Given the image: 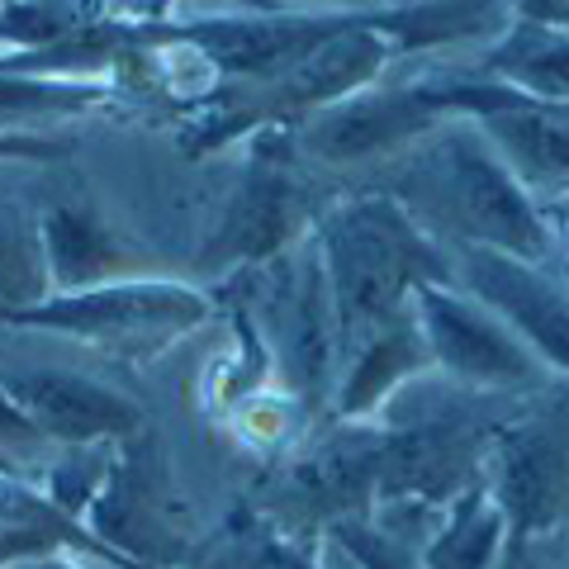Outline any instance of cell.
<instances>
[{
  "instance_id": "12",
  "label": "cell",
  "mask_w": 569,
  "mask_h": 569,
  "mask_svg": "<svg viewBox=\"0 0 569 569\" xmlns=\"http://www.w3.org/2000/svg\"><path fill=\"white\" fill-rule=\"evenodd\" d=\"M39 233H43V252H48L52 295L152 276L138 252V242L123 238L110 223V213L96 200H86V194H58V200H48L39 209Z\"/></svg>"
},
{
  "instance_id": "26",
  "label": "cell",
  "mask_w": 569,
  "mask_h": 569,
  "mask_svg": "<svg viewBox=\"0 0 569 569\" xmlns=\"http://www.w3.org/2000/svg\"><path fill=\"white\" fill-rule=\"evenodd\" d=\"M313 10H370V0H309Z\"/></svg>"
},
{
  "instance_id": "13",
  "label": "cell",
  "mask_w": 569,
  "mask_h": 569,
  "mask_svg": "<svg viewBox=\"0 0 569 569\" xmlns=\"http://www.w3.org/2000/svg\"><path fill=\"white\" fill-rule=\"evenodd\" d=\"M376 470H380V432L376 427H351V432L323 437V447H313L299 466L284 475L290 498L305 512H313L323 527L366 518V508H376Z\"/></svg>"
},
{
  "instance_id": "3",
  "label": "cell",
  "mask_w": 569,
  "mask_h": 569,
  "mask_svg": "<svg viewBox=\"0 0 569 569\" xmlns=\"http://www.w3.org/2000/svg\"><path fill=\"white\" fill-rule=\"evenodd\" d=\"M209 318V299L181 280L162 276H133L110 280L96 290L48 295L29 309H0L6 332H52L71 342L123 351V356H152L171 347L176 337L200 328Z\"/></svg>"
},
{
  "instance_id": "17",
  "label": "cell",
  "mask_w": 569,
  "mask_h": 569,
  "mask_svg": "<svg viewBox=\"0 0 569 569\" xmlns=\"http://www.w3.org/2000/svg\"><path fill=\"white\" fill-rule=\"evenodd\" d=\"M52 295L39 209L0 204V309H29Z\"/></svg>"
},
{
  "instance_id": "22",
  "label": "cell",
  "mask_w": 569,
  "mask_h": 569,
  "mask_svg": "<svg viewBox=\"0 0 569 569\" xmlns=\"http://www.w3.org/2000/svg\"><path fill=\"white\" fill-rule=\"evenodd\" d=\"M58 157H67V142L58 138L0 129V162H58Z\"/></svg>"
},
{
  "instance_id": "29",
  "label": "cell",
  "mask_w": 569,
  "mask_h": 569,
  "mask_svg": "<svg viewBox=\"0 0 569 569\" xmlns=\"http://www.w3.org/2000/svg\"><path fill=\"white\" fill-rule=\"evenodd\" d=\"M565 569H569V560H565Z\"/></svg>"
},
{
  "instance_id": "18",
  "label": "cell",
  "mask_w": 569,
  "mask_h": 569,
  "mask_svg": "<svg viewBox=\"0 0 569 569\" xmlns=\"http://www.w3.org/2000/svg\"><path fill=\"white\" fill-rule=\"evenodd\" d=\"M194 569H323V560L266 522H238L204 550Z\"/></svg>"
},
{
  "instance_id": "19",
  "label": "cell",
  "mask_w": 569,
  "mask_h": 569,
  "mask_svg": "<svg viewBox=\"0 0 569 569\" xmlns=\"http://www.w3.org/2000/svg\"><path fill=\"white\" fill-rule=\"evenodd\" d=\"M332 546H342L347 556L361 569H422L418 565V546H408L395 527L370 522V518H347L323 527Z\"/></svg>"
},
{
  "instance_id": "5",
  "label": "cell",
  "mask_w": 569,
  "mask_h": 569,
  "mask_svg": "<svg viewBox=\"0 0 569 569\" xmlns=\"http://www.w3.org/2000/svg\"><path fill=\"white\" fill-rule=\"evenodd\" d=\"M485 485L518 537L569 531V389L541 395L498 427Z\"/></svg>"
},
{
  "instance_id": "10",
  "label": "cell",
  "mask_w": 569,
  "mask_h": 569,
  "mask_svg": "<svg viewBox=\"0 0 569 569\" xmlns=\"http://www.w3.org/2000/svg\"><path fill=\"white\" fill-rule=\"evenodd\" d=\"M0 389L39 427L48 447H119L142 432V408L123 389L71 366H10L0 356Z\"/></svg>"
},
{
  "instance_id": "24",
  "label": "cell",
  "mask_w": 569,
  "mask_h": 569,
  "mask_svg": "<svg viewBox=\"0 0 569 569\" xmlns=\"http://www.w3.org/2000/svg\"><path fill=\"white\" fill-rule=\"evenodd\" d=\"M181 0H114L119 20H138V24H162Z\"/></svg>"
},
{
  "instance_id": "7",
  "label": "cell",
  "mask_w": 569,
  "mask_h": 569,
  "mask_svg": "<svg viewBox=\"0 0 569 569\" xmlns=\"http://www.w3.org/2000/svg\"><path fill=\"white\" fill-rule=\"evenodd\" d=\"M318 223L313 194L295 167V142L276 148V129L257 133L233 194L223 200V219L204 242V266H266Z\"/></svg>"
},
{
  "instance_id": "6",
  "label": "cell",
  "mask_w": 569,
  "mask_h": 569,
  "mask_svg": "<svg viewBox=\"0 0 569 569\" xmlns=\"http://www.w3.org/2000/svg\"><path fill=\"white\" fill-rule=\"evenodd\" d=\"M91 531L119 560L142 569H167L186 556V503L176 498L171 466L157 432L142 427L138 437L119 441L110 456V475L91 503Z\"/></svg>"
},
{
  "instance_id": "2",
  "label": "cell",
  "mask_w": 569,
  "mask_h": 569,
  "mask_svg": "<svg viewBox=\"0 0 569 569\" xmlns=\"http://www.w3.org/2000/svg\"><path fill=\"white\" fill-rule=\"evenodd\" d=\"M313 261L323 276L332 337L342 361L389 318L413 305V290L427 280H451V257L437 238L408 219L385 190L356 194L318 213Z\"/></svg>"
},
{
  "instance_id": "9",
  "label": "cell",
  "mask_w": 569,
  "mask_h": 569,
  "mask_svg": "<svg viewBox=\"0 0 569 569\" xmlns=\"http://www.w3.org/2000/svg\"><path fill=\"white\" fill-rule=\"evenodd\" d=\"M451 284L479 299L489 313L537 351V361L569 385V284L541 261H522L489 247H451Z\"/></svg>"
},
{
  "instance_id": "11",
  "label": "cell",
  "mask_w": 569,
  "mask_h": 569,
  "mask_svg": "<svg viewBox=\"0 0 569 569\" xmlns=\"http://www.w3.org/2000/svg\"><path fill=\"white\" fill-rule=\"evenodd\" d=\"M447 104L437 96V81H413V86H395V91H361L342 104H328L309 119L295 123V152H309L328 167H351V162H370V157L413 148L418 138L441 129Z\"/></svg>"
},
{
  "instance_id": "27",
  "label": "cell",
  "mask_w": 569,
  "mask_h": 569,
  "mask_svg": "<svg viewBox=\"0 0 569 569\" xmlns=\"http://www.w3.org/2000/svg\"><path fill=\"white\" fill-rule=\"evenodd\" d=\"M385 6H413V0H385Z\"/></svg>"
},
{
  "instance_id": "23",
  "label": "cell",
  "mask_w": 569,
  "mask_h": 569,
  "mask_svg": "<svg viewBox=\"0 0 569 569\" xmlns=\"http://www.w3.org/2000/svg\"><path fill=\"white\" fill-rule=\"evenodd\" d=\"M512 24H546V29H569V0H508Z\"/></svg>"
},
{
  "instance_id": "20",
  "label": "cell",
  "mask_w": 569,
  "mask_h": 569,
  "mask_svg": "<svg viewBox=\"0 0 569 569\" xmlns=\"http://www.w3.org/2000/svg\"><path fill=\"white\" fill-rule=\"evenodd\" d=\"M43 447H48V441L39 437V427H33L20 408H14V399L0 389V475L24 479L29 460L39 456Z\"/></svg>"
},
{
  "instance_id": "15",
  "label": "cell",
  "mask_w": 569,
  "mask_h": 569,
  "mask_svg": "<svg viewBox=\"0 0 569 569\" xmlns=\"http://www.w3.org/2000/svg\"><path fill=\"white\" fill-rule=\"evenodd\" d=\"M479 81L508 86L531 104H569V29L512 24L485 52Z\"/></svg>"
},
{
  "instance_id": "8",
  "label": "cell",
  "mask_w": 569,
  "mask_h": 569,
  "mask_svg": "<svg viewBox=\"0 0 569 569\" xmlns=\"http://www.w3.org/2000/svg\"><path fill=\"white\" fill-rule=\"evenodd\" d=\"M498 427L470 413H422L403 427L380 432L376 508L437 512L485 479Z\"/></svg>"
},
{
  "instance_id": "16",
  "label": "cell",
  "mask_w": 569,
  "mask_h": 569,
  "mask_svg": "<svg viewBox=\"0 0 569 569\" xmlns=\"http://www.w3.org/2000/svg\"><path fill=\"white\" fill-rule=\"evenodd\" d=\"M503 541H508V518H503V508L493 503L489 485L479 479L475 489L451 498V503L437 512V527H432V537L422 541L418 565L422 569H493Z\"/></svg>"
},
{
  "instance_id": "25",
  "label": "cell",
  "mask_w": 569,
  "mask_h": 569,
  "mask_svg": "<svg viewBox=\"0 0 569 569\" xmlns=\"http://www.w3.org/2000/svg\"><path fill=\"white\" fill-rule=\"evenodd\" d=\"M546 219H550V242L565 252V266H569V204H550L546 209Z\"/></svg>"
},
{
  "instance_id": "21",
  "label": "cell",
  "mask_w": 569,
  "mask_h": 569,
  "mask_svg": "<svg viewBox=\"0 0 569 569\" xmlns=\"http://www.w3.org/2000/svg\"><path fill=\"white\" fill-rule=\"evenodd\" d=\"M565 537V531H550V537H518V531H508L503 550H498L493 569H565L569 550H560V556H550V546H556Z\"/></svg>"
},
{
  "instance_id": "28",
  "label": "cell",
  "mask_w": 569,
  "mask_h": 569,
  "mask_svg": "<svg viewBox=\"0 0 569 569\" xmlns=\"http://www.w3.org/2000/svg\"><path fill=\"white\" fill-rule=\"evenodd\" d=\"M0 6H10V0H0Z\"/></svg>"
},
{
  "instance_id": "14",
  "label": "cell",
  "mask_w": 569,
  "mask_h": 569,
  "mask_svg": "<svg viewBox=\"0 0 569 569\" xmlns=\"http://www.w3.org/2000/svg\"><path fill=\"white\" fill-rule=\"evenodd\" d=\"M432 366L422 347V332L413 323V305L399 318L376 328L361 347L347 356V376L337 385V418L342 422H366L380 403H389L408 380H418Z\"/></svg>"
},
{
  "instance_id": "4",
  "label": "cell",
  "mask_w": 569,
  "mask_h": 569,
  "mask_svg": "<svg viewBox=\"0 0 569 569\" xmlns=\"http://www.w3.org/2000/svg\"><path fill=\"white\" fill-rule=\"evenodd\" d=\"M413 323L437 370L479 395H537L550 370L537 361L503 318L489 313L451 280H427L413 290Z\"/></svg>"
},
{
  "instance_id": "1",
  "label": "cell",
  "mask_w": 569,
  "mask_h": 569,
  "mask_svg": "<svg viewBox=\"0 0 569 569\" xmlns=\"http://www.w3.org/2000/svg\"><path fill=\"white\" fill-rule=\"evenodd\" d=\"M395 186L385 194L399 200L427 238L441 247H489L522 261H550V219L531 194L512 181L508 167L489 152L475 119L460 114L418 138L395 167Z\"/></svg>"
}]
</instances>
